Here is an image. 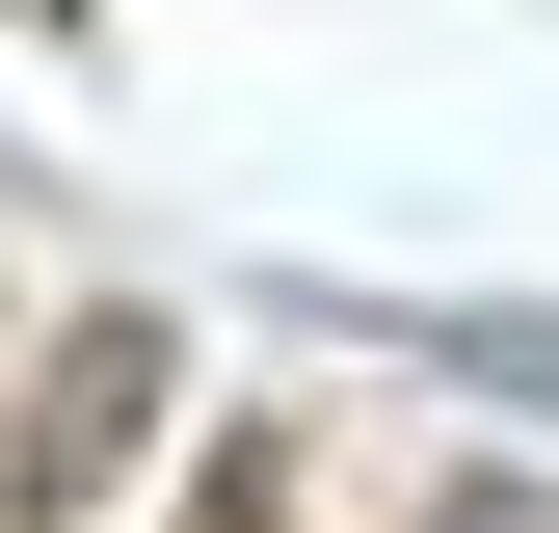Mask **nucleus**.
Segmentation results:
<instances>
[{
  "mask_svg": "<svg viewBox=\"0 0 559 533\" xmlns=\"http://www.w3.org/2000/svg\"><path fill=\"white\" fill-rule=\"evenodd\" d=\"M133 427H160V320H81V347H53V427H27V481L81 507V481H107Z\"/></svg>",
  "mask_w": 559,
  "mask_h": 533,
  "instance_id": "nucleus-1",
  "label": "nucleus"
},
{
  "mask_svg": "<svg viewBox=\"0 0 559 533\" xmlns=\"http://www.w3.org/2000/svg\"><path fill=\"white\" fill-rule=\"evenodd\" d=\"M187 533H294V427H214V481H187Z\"/></svg>",
  "mask_w": 559,
  "mask_h": 533,
  "instance_id": "nucleus-3",
  "label": "nucleus"
},
{
  "mask_svg": "<svg viewBox=\"0 0 559 533\" xmlns=\"http://www.w3.org/2000/svg\"><path fill=\"white\" fill-rule=\"evenodd\" d=\"M400 347H427V374H479V400H533V427H559V294H400Z\"/></svg>",
  "mask_w": 559,
  "mask_h": 533,
  "instance_id": "nucleus-2",
  "label": "nucleus"
}]
</instances>
